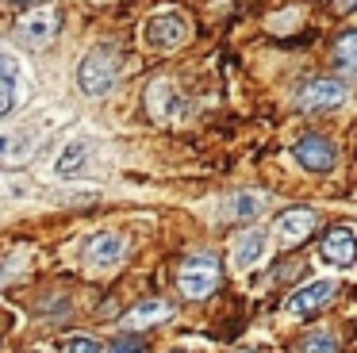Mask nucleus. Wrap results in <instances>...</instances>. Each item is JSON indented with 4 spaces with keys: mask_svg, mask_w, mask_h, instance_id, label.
<instances>
[{
    "mask_svg": "<svg viewBox=\"0 0 357 353\" xmlns=\"http://www.w3.org/2000/svg\"><path fill=\"white\" fill-rule=\"evenodd\" d=\"M108 353H142V338H119L108 345Z\"/></svg>",
    "mask_w": 357,
    "mask_h": 353,
    "instance_id": "20",
    "label": "nucleus"
},
{
    "mask_svg": "<svg viewBox=\"0 0 357 353\" xmlns=\"http://www.w3.org/2000/svg\"><path fill=\"white\" fill-rule=\"evenodd\" d=\"M338 296V280H307L303 288H296L292 296H288V303H284V311L292 315V319H311L315 311H323L331 299Z\"/></svg>",
    "mask_w": 357,
    "mask_h": 353,
    "instance_id": "5",
    "label": "nucleus"
},
{
    "mask_svg": "<svg viewBox=\"0 0 357 353\" xmlns=\"http://www.w3.org/2000/svg\"><path fill=\"white\" fill-rule=\"evenodd\" d=\"M349 96L346 81H338V77H315V81H307L300 92H296V107H303V112H331V107H342Z\"/></svg>",
    "mask_w": 357,
    "mask_h": 353,
    "instance_id": "3",
    "label": "nucleus"
},
{
    "mask_svg": "<svg viewBox=\"0 0 357 353\" xmlns=\"http://www.w3.org/2000/svg\"><path fill=\"white\" fill-rule=\"evenodd\" d=\"M292 158L300 161L307 173H331L334 161H338V150H334V142L323 135H303L300 142L292 146Z\"/></svg>",
    "mask_w": 357,
    "mask_h": 353,
    "instance_id": "7",
    "label": "nucleus"
},
{
    "mask_svg": "<svg viewBox=\"0 0 357 353\" xmlns=\"http://www.w3.org/2000/svg\"><path fill=\"white\" fill-rule=\"evenodd\" d=\"M261 253H265V230L250 227V230H242V234L234 238V265L238 269H250Z\"/></svg>",
    "mask_w": 357,
    "mask_h": 353,
    "instance_id": "14",
    "label": "nucleus"
},
{
    "mask_svg": "<svg viewBox=\"0 0 357 353\" xmlns=\"http://www.w3.org/2000/svg\"><path fill=\"white\" fill-rule=\"evenodd\" d=\"M265 207V196H254V192H238L234 196V219H254Z\"/></svg>",
    "mask_w": 357,
    "mask_h": 353,
    "instance_id": "17",
    "label": "nucleus"
},
{
    "mask_svg": "<svg viewBox=\"0 0 357 353\" xmlns=\"http://www.w3.org/2000/svg\"><path fill=\"white\" fill-rule=\"evenodd\" d=\"M116 77H119V54L112 50V46L89 50L85 58H81V66H77V84H81V92H89V96L112 92Z\"/></svg>",
    "mask_w": 357,
    "mask_h": 353,
    "instance_id": "1",
    "label": "nucleus"
},
{
    "mask_svg": "<svg viewBox=\"0 0 357 353\" xmlns=\"http://www.w3.org/2000/svg\"><path fill=\"white\" fill-rule=\"evenodd\" d=\"M54 35H58V12L54 8H35V12H27L24 20L16 23V38L24 46H31V50L47 46Z\"/></svg>",
    "mask_w": 357,
    "mask_h": 353,
    "instance_id": "8",
    "label": "nucleus"
},
{
    "mask_svg": "<svg viewBox=\"0 0 357 353\" xmlns=\"http://www.w3.org/2000/svg\"><path fill=\"white\" fill-rule=\"evenodd\" d=\"M142 35H146V43L154 46V50H177L181 43H188L192 27H188L185 15H177V12H162V15H150L146 27H142Z\"/></svg>",
    "mask_w": 357,
    "mask_h": 353,
    "instance_id": "4",
    "label": "nucleus"
},
{
    "mask_svg": "<svg viewBox=\"0 0 357 353\" xmlns=\"http://www.w3.org/2000/svg\"><path fill=\"white\" fill-rule=\"evenodd\" d=\"M331 4H334V12H354L357 0H331Z\"/></svg>",
    "mask_w": 357,
    "mask_h": 353,
    "instance_id": "21",
    "label": "nucleus"
},
{
    "mask_svg": "<svg viewBox=\"0 0 357 353\" xmlns=\"http://www.w3.org/2000/svg\"><path fill=\"white\" fill-rule=\"evenodd\" d=\"M66 353H100V345H96L89 334H73L70 345H66Z\"/></svg>",
    "mask_w": 357,
    "mask_h": 353,
    "instance_id": "19",
    "label": "nucleus"
},
{
    "mask_svg": "<svg viewBox=\"0 0 357 353\" xmlns=\"http://www.w3.org/2000/svg\"><path fill=\"white\" fill-rule=\"evenodd\" d=\"M16 96H20V66H16V58H12V54L0 50V119H4V115H12Z\"/></svg>",
    "mask_w": 357,
    "mask_h": 353,
    "instance_id": "12",
    "label": "nucleus"
},
{
    "mask_svg": "<svg viewBox=\"0 0 357 353\" xmlns=\"http://www.w3.org/2000/svg\"><path fill=\"white\" fill-rule=\"evenodd\" d=\"M303 353H338V342H334L331 330H315V334L303 338Z\"/></svg>",
    "mask_w": 357,
    "mask_h": 353,
    "instance_id": "18",
    "label": "nucleus"
},
{
    "mask_svg": "<svg viewBox=\"0 0 357 353\" xmlns=\"http://www.w3.org/2000/svg\"><path fill=\"white\" fill-rule=\"evenodd\" d=\"M146 104H150V115H154L158 123H169V119H177V115L185 112V100H181V92L173 89L169 81H154V84H150Z\"/></svg>",
    "mask_w": 357,
    "mask_h": 353,
    "instance_id": "11",
    "label": "nucleus"
},
{
    "mask_svg": "<svg viewBox=\"0 0 357 353\" xmlns=\"http://www.w3.org/2000/svg\"><path fill=\"white\" fill-rule=\"evenodd\" d=\"M89 153H93V142H89V138H73V142H66L62 153H58V161H54L58 176H77L81 169H85Z\"/></svg>",
    "mask_w": 357,
    "mask_h": 353,
    "instance_id": "13",
    "label": "nucleus"
},
{
    "mask_svg": "<svg viewBox=\"0 0 357 353\" xmlns=\"http://www.w3.org/2000/svg\"><path fill=\"white\" fill-rule=\"evenodd\" d=\"M31 353H43V350H31Z\"/></svg>",
    "mask_w": 357,
    "mask_h": 353,
    "instance_id": "24",
    "label": "nucleus"
},
{
    "mask_svg": "<svg viewBox=\"0 0 357 353\" xmlns=\"http://www.w3.org/2000/svg\"><path fill=\"white\" fill-rule=\"evenodd\" d=\"M4 4H35V0H4Z\"/></svg>",
    "mask_w": 357,
    "mask_h": 353,
    "instance_id": "22",
    "label": "nucleus"
},
{
    "mask_svg": "<svg viewBox=\"0 0 357 353\" xmlns=\"http://www.w3.org/2000/svg\"><path fill=\"white\" fill-rule=\"evenodd\" d=\"M315 223H319V215L311 211V207H288V211H280V219H277V234H280L284 246H300L303 238L315 230Z\"/></svg>",
    "mask_w": 357,
    "mask_h": 353,
    "instance_id": "10",
    "label": "nucleus"
},
{
    "mask_svg": "<svg viewBox=\"0 0 357 353\" xmlns=\"http://www.w3.org/2000/svg\"><path fill=\"white\" fill-rule=\"evenodd\" d=\"M173 353H185V350H173Z\"/></svg>",
    "mask_w": 357,
    "mask_h": 353,
    "instance_id": "23",
    "label": "nucleus"
},
{
    "mask_svg": "<svg viewBox=\"0 0 357 353\" xmlns=\"http://www.w3.org/2000/svg\"><path fill=\"white\" fill-rule=\"evenodd\" d=\"M219 280H223V269H219V261L211 257V253H192V257H185V265H181V273H177V284L188 299H208L211 292L219 288Z\"/></svg>",
    "mask_w": 357,
    "mask_h": 353,
    "instance_id": "2",
    "label": "nucleus"
},
{
    "mask_svg": "<svg viewBox=\"0 0 357 353\" xmlns=\"http://www.w3.org/2000/svg\"><path fill=\"white\" fill-rule=\"evenodd\" d=\"M162 319H169V303H165V299H142L127 322H131V326H150V322H162Z\"/></svg>",
    "mask_w": 357,
    "mask_h": 353,
    "instance_id": "15",
    "label": "nucleus"
},
{
    "mask_svg": "<svg viewBox=\"0 0 357 353\" xmlns=\"http://www.w3.org/2000/svg\"><path fill=\"white\" fill-rule=\"evenodd\" d=\"M334 61H338L346 73L357 77V31H346V35L334 43Z\"/></svg>",
    "mask_w": 357,
    "mask_h": 353,
    "instance_id": "16",
    "label": "nucleus"
},
{
    "mask_svg": "<svg viewBox=\"0 0 357 353\" xmlns=\"http://www.w3.org/2000/svg\"><path fill=\"white\" fill-rule=\"evenodd\" d=\"M127 257V238L123 234H112V230H100L85 242V261L93 269H112Z\"/></svg>",
    "mask_w": 357,
    "mask_h": 353,
    "instance_id": "9",
    "label": "nucleus"
},
{
    "mask_svg": "<svg viewBox=\"0 0 357 353\" xmlns=\"http://www.w3.org/2000/svg\"><path fill=\"white\" fill-rule=\"evenodd\" d=\"M319 257L334 269H349L357 261V230L354 227H326L319 242Z\"/></svg>",
    "mask_w": 357,
    "mask_h": 353,
    "instance_id": "6",
    "label": "nucleus"
}]
</instances>
